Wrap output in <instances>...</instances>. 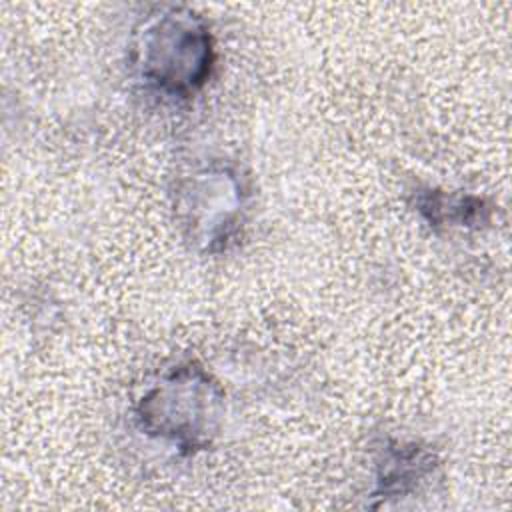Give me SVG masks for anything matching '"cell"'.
Wrapping results in <instances>:
<instances>
[{
  "label": "cell",
  "mask_w": 512,
  "mask_h": 512,
  "mask_svg": "<svg viewBox=\"0 0 512 512\" xmlns=\"http://www.w3.org/2000/svg\"><path fill=\"white\" fill-rule=\"evenodd\" d=\"M142 72L166 90H194L210 68V46L188 20H162L144 42Z\"/></svg>",
  "instance_id": "cell-1"
}]
</instances>
